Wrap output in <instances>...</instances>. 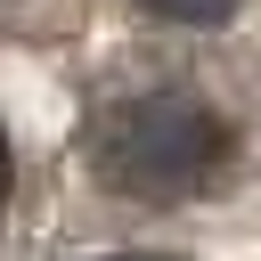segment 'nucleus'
<instances>
[{
	"mask_svg": "<svg viewBox=\"0 0 261 261\" xmlns=\"http://www.w3.org/2000/svg\"><path fill=\"white\" fill-rule=\"evenodd\" d=\"M0 204H8V139H0Z\"/></svg>",
	"mask_w": 261,
	"mask_h": 261,
	"instance_id": "obj_3",
	"label": "nucleus"
},
{
	"mask_svg": "<svg viewBox=\"0 0 261 261\" xmlns=\"http://www.w3.org/2000/svg\"><path fill=\"white\" fill-rule=\"evenodd\" d=\"M90 155H98V179H106L114 196L188 204V196H204V188L228 171L237 139H228V122H220L196 90H139V98H122V106H106Z\"/></svg>",
	"mask_w": 261,
	"mask_h": 261,
	"instance_id": "obj_1",
	"label": "nucleus"
},
{
	"mask_svg": "<svg viewBox=\"0 0 261 261\" xmlns=\"http://www.w3.org/2000/svg\"><path fill=\"white\" fill-rule=\"evenodd\" d=\"M147 16H163V24H220L237 0H139Z\"/></svg>",
	"mask_w": 261,
	"mask_h": 261,
	"instance_id": "obj_2",
	"label": "nucleus"
}]
</instances>
